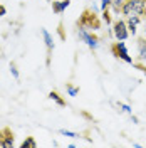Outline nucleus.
Wrapping results in <instances>:
<instances>
[{"label": "nucleus", "mask_w": 146, "mask_h": 148, "mask_svg": "<svg viewBox=\"0 0 146 148\" xmlns=\"http://www.w3.org/2000/svg\"><path fill=\"white\" fill-rule=\"evenodd\" d=\"M15 145V138L10 128H2L0 130V147L3 148H14Z\"/></svg>", "instance_id": "obj_7"}, {"label": "nucleus", "mask_w": 146, "mask_h": 148, "mask_svg": "<svg viewBox=\"0 0 146 148\" xmlns=\"http://www.w3.org/2000/svg\"><path fill=\"white\" fill-rule=\"evenodd\" d=\"M118 108H119V111H123V113H126V114H133L131 106L126 104V103H118Z\"/></svg>", "instance_id": "obj_17"}, {"label": "nucleus", "mask_w": 146, "mask_h": 148, "mask_svg": "<svg viewBox=\"0 0 146 148\" xmlns=\"http://www.w3.org/2000/svg\"><path fill=\"white\" fill-rule=\"evenodd\" d=\"M9 69H10V74L14 76V79H18V77H20V73H18V67H17L15 62H10Z\"/></svg>", "instance_id": "obj_15"}, {"label": "nucleus", "mask_w": 146, "mask_h": 148, "mask_svg": "<svg viewBox=\"0 0 146 148\" xmlns=\"http://www.w3.org/2000/svg\"><path fill=\"white\" fill-rule=\"evenodd\" d=\"M69 5H71V0H55V2H52V10H54V14L61 15L65 12V9H69Z\"/></svg>", "instance_id": "obj_9"}, {"label": "nucleus", "mask_w": 146, "mask_h": 148, "mask_svg": "<svg viewBox=\"0 0 146 148\" xmlns=\"http://www.w3.org/2000/svg\"><path fill=\"white\" fill-rule=\"evenodd\" d=\"M111 34L116 40H126L129 37V29L126 24V18H116L111 24Z\"/></svg>", "instance_id": "obj_2"}, {"label": "nucleus", "mask_w": 146, "mask_h": 148, "mask_svg": "<svg viewBox=\"0 0 146 148\" xmlns=\"http://www.w3.org/2000/svg\"><path fill=\"white\" fill-rule=\"evenodd\" d=\"M109 5H111V0H99V9H101V12L109 10Z\"/></svg>", "instance_id": "obj_18"}, {"label": "nucleus", "mask_w": 146, "mask_h": 148, "mask_svg": "<svg viewBox=\"0 0 146 148\" xmlns=\"http://www.w3.org/2000/svg\"><path fill=\"white\" fill-rule=\"evenodd\" d=\"M124 2H126V0H124Z\"/></svg>", "instance_id": "obj_25"}, {"label": "nucleus", "mask_w": 146, "mask_h": 148, "mask_svg": "<svg viewBox=\"0 0 146 148\" xmlns=\"http://www.w3.org/2000/svg\"><path fill=\"white\" fill-rule=\"evenodd\" d=\"M129 116H131V121H133L134 125H138V123H139V120H138V116H134V114H129Z\"/></svg>", "instance_id": "obj_21"}, {"label": "nucleus", "mask_w": 146, "mask_h": 148, "mask_svg": "<svg viewBox=\"0 0 146 148\" xmlns=\"http://www.w3.org/2000/svg\"><path fill=\"white\" fill-rule=\"evenodd\" d=\"M102 20H104L106 24H111V15H109V10H104V12H102Z\"/></svg>", "instance_id": "obj_19"}, {"label": "nucleus", "mask_w": 146, "mask_h": 148, "mask_svg": "<svg viewBox=\"0 0 146 148\" xmlns=\"http://www.w3.org/2000/svg\"><path fill=\"white\" fill-rule=\"evenodd\" d=\"M37 147V141L34 140V136H27L20 143V148H35Z\"/></svg>", "instance_id": "obj_13"}, {"label": "nucleus", "mask_w": 146, "mask_h": 148, "mask_svg": "<svg viewBox=\"0 0 146 148\" xmlns=\"http://www.w3.org/2000/svg\"><path fill=\"white\" fill-rule=\"evenodd\" d=\"M49 98H50V99L57 104V106H65V99L57 91H50V92H49Z\"/></svg>", "instance_id": "obj_12"}, {"label": "nucleus", "mask_w": 146, "mask_h": 148, "mask_svg": "<svg viewBox=\"0 0 146 148\" xmlns=\"http://www.w3.org/2000/svg\"><path fill=\"white\" fill-rule=\"evenodd\" d=\"M3 15H7V9L3 5H0V17H3Z\"/></svg>", "instance_id": "obj_20"}, {"label": "nucleus", "mask_w": 146, "mask_h": 148, "mask_svg": "<svg viewBox=\"0 0 146 148\" xmlns=\"http://www.w3.org/2000/svg\"><path fill=\"white\" fill-rule=\"evenodd\" d=\"M124 5V0H111L109 5V12L113 15H121V9Z\"/></svg>", "instance_id": "obj_11"}, {"label": "nucleus", "mask_w": 146, "mask_h": 148, "mask_svg": "<svg viewBox=\"0 0 146 148\" xmlns=\"http://www.w3.org/2000/svg\"><path fill=\"white\" fill-rule=\"evenodd\" d=\"M59 133H61L62 136H67V138H77V136H79L76 131H71V130H64V128L59 130Z\"/></svg>", "instance_id": "obj_16"}, {"label": "nucleus", "mask_w": 146, "mask_h": 148, "mask_svg": "<svg viewBox=\"0 0 146 148\" xmlns=\"http://www.w3.org/2000/svg\"><path fill=\"white\" fill-rule=\"evenodd\" d=\"M65 91H67L69 96H77V94H79V88L74 86V84H67V86H65Z\"/></svg>", "instance_id": "obj_14"}, {"label": "nucleus", "mask_w": 146, "mask_h": 148, "mask_svg": "<svg viewBox=\"0 0 146 148\" xmlns=\"http://www.w3.org/2000/svg\"><path fill=\"white\" fill-rule=\"evenodd\" d=\"M0 5H2V3H0Z\"/></svg>", "instance_id": "obj_24"}, {"label": "nucleus", "mask_w": 146, "mask_h": 148, "mask_svg": "<svg viewBox=\"0 0 146 148\" xmlns=\"http://www.w3.org/2000/svg\"><path fill=\"white\" fill-rule=\"evenodd\" d=\"M79 25L84 29H98L99 27V22H98V14H94L92 10L84 12V15L81 17Z\"/></svg>", "instance_id": "obj_5"}, {"label": "nucleus", "mask_w": 146, "mask_h": 148, "mask_svg": "<svg viewBox=\"0 0 146 148\" xmlns=\"http://www.w3.org/2000/svg\"><path fill=\"white\" fill-rule=\"evenodd\" d=\"M77 37H79L89 49H92V51H96V49L99 47V39H98V36H94L89 29H84V27L79 25V29H77Z\"/></svg>", "instance_id": "obj_4"}, {"label": "nucleus", "mask_w": 146, "mask_h": 148, "mask_svg": "<svg viewBox=\"0 0 146 148\" xmlns=\"http://www.w3.org/2000/svg\"><path fill=\"white\" fill-rule=\"evenodd\" d=\"M143 32H145V37H146V17H145V20H143Z\"/></svg>", "instance_id": "obj_22"}, {"label": "nucleus", "mask_w": 146, "mask_h": 148, "mask_svg": "<svg viewBox=\"0 0 146 148\" xmlns=\"http://www.w3.org/2000/svg\"><path fill=\"white\" fill-rule=\"evenodd\" d=\"M145 17H146V0H145Z\"/></svg>", "instance_id": "obj_23"}, {"label": "nucleus", "mask_w": 146, "mask_h": 148, "mask_svg": "<svg viewBox=\"0 0 146 148\" xmlns=\"http://www.w3.org/2000/svg\"><path fill=\"white\" fill-rule=\"evenodd\" d=\"M111 51H113V54L116 56L118 59L124 61L126 64H133V62H134V59L129 56L128 46H126V42H124V40H116V42L113 44V47H111Z\"/></svg>", "instance_id": "obj_3"}, {"label": "nucleus", "mask_w": 146, "mask_h": 148, "mask_svg": "<svg viewBox=\"0 0 146 148\" xmlns=\"http://www.w3.org/2000/svg\"><path fill=\"white\" fill-rule=\"evenodd\" d=\"M134 62L146 71V40L145 39H139V40H138V51H136V59H134Z\"/></svg>", "instance_id": "obj_6"}, {"label": "nucleus", "mask_w": 146, "mask_h": 148, "mask_svg": "<svg viewBox=\"0 0 146 148\" xmlns=\"http://www.w3.org/2000/svg\"><path fill=\"white\" fill-rule=\"evenodd\" d=\"M143 22V17H128L126 18V24H128V29H129V36H136L138 34V27L139 24Z\"/></svg>", "instance_id": "obj_8"}, {"label": "nucleus", "mask_w": 146, "mask_h": 148, "mask_svg": "<svg viewBox=\"0 0 146 148\" xmlns=\"http://www.w3.org/2000/svg\"><path fill=\"white\" fill-rule=\"evenodd\" d=\"M121 15L124 18L143 17L145 15V0H126L121 9Z\"/></svg>", "instance_id": "obj_1"}, {"label": "nucleus", "mask_w": 146, "mask_h": 148, "mask_svg": "<svg viewBox=\"0 0 146 148\" xmlns=\"http://www.w3.org/2000/svg\"><path fill=\"white\" fill-rule=\"evenodd\" d=\"M42 39H44V44H46L47 51L52 52V51H54V39H52L50 32H49L47 29H42Z\"/></svg>", "instance_id": "obj_10"}]
</instances>
